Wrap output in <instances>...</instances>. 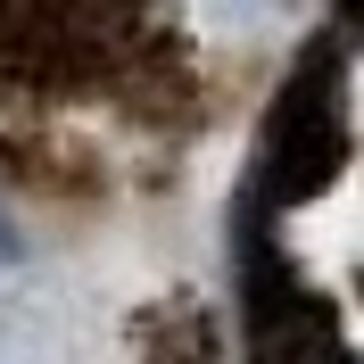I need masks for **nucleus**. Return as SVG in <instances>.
<instances>
[{"mask_svg":"<svg viewBox=\"0 0 364 364\" xmlns=\"http://www.w3.org/2000/svg\"><path fill=\"white\" fill-rule=\"evenodd\" d=\"M25 257V240H17V224H9V215H0V265H17Z\"/></svg>","mask_w":364,"mask_h":364,"instance_id":"1","label":"nucleus"}]
</instances>
